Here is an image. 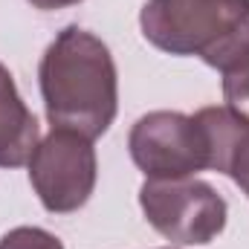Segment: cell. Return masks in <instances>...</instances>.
Here are the masks:
<instances>
[{"instance_id": "obj_8", "label": "cell", "mask_w": 249, "mask_h": 249, "mask_svg": "<svg viewBox=\"0 0 249 249\" xmlns=\"http://www.w3.org/2000/svg\"><path fill=\"white\" fill-rule=\"evenodd\" d=\"M223 99L232 110L249 119V61L223 72Z\"/></svg>"}, {"instance_id": "obj_7", "label": "cell", "mask_w": 249, "mask_h": 249, "mask_svg": "<svg viewBox=\"0 0 249 249\" xmlns=\"http://www.w3.org/2000/svg\"><path fill=\"white\" fill-rule=\"evenodd\" d=\"M0 249H64V244L41 226H18L0 238Z\"/></svg>"}, {"instance_id": "obj_6", "label": "cell", "mask_w": 249, "mask_h": 249, "mask_svg": "<svg viewBox=\"0 0 249 249\" xmlns=\"http://www.w3.org/2000/svg\"><path fill=\"white\" fill-rule=\"evenodd\" d=\"M38 119L20 99L12 72L0 64V168H20L38 148Z\"/></svg>"}, {"instance_id": "obj_2", "label": "cell", "mask_w": 249, "mask_h": 249, "mask_svg": "<svg viewBox=\"0 0 249 249\" xmlns=\"http://www.w3.org/2000/svg\"><path fill=\"white\" fill-rule=\"evenodd\" d=\"M142 38L168 55H194L229 72L249 61V0H148Z\"/></svg>"}, {"instance_id": "obj_3", "label": "cell", "mask_w": 249, "mask_h": 249, "mask_svg": "<svg viewBox=\"0 0 249 249\" xmlns=\"http://www.w3.org/2000/svg\"><path fill=\"white\" fill-rule=\"evenodd\" d=\"M139 206L145 220L177 247L212 244L226 229L229 217V206L217 188L197 177L145 180L139 188Z\"/></svg>"}, {"instance_id": "obj_1", "label": "cell", "mask_w": 249, "mask_h": 249, "mask_svg": "<svg viewBox=\"0 0 249 249\" xmlns=\"http://www.w3.org/2000/svg\"><path fill=\"white\" fill-rule=\"evenodd\" d=\"M38 84L53 127L99 139L119 113L116 61L99 35L75 23L64 26L44 50Z\"/></svg>"}, {"instance_id": "obj_9", "label": "cell", "mask_w": 249, "mask_h": 249, "mask_svg": "<svg viewBox=\"0 0 249 249\" xmlns=\"http://www.w3.org/2000/svg\"><path fill=\"white\" fill-rule=\"evenodd\" d=\"M35 9H41V12H55V9H67V6H75V3H81V0H29Z\"/></svg>"}, {"instance_id": "obj_4", "label": "cell", "mask_w": 249, "mask_h": 249, "mask_svg": "<svg viewBox=\"0 0 249 249\" xmlns=\"http://www.w3.org/2000/svg\"><path fill=\"white\" fill-rule=\"evenodd\" d=\"M26 165H29V183L41 206L53 214L78 212L90 200L99 177L93 139L67 127H53L38 142Z\"/></svg>"}, {"instance_id": "obj_5", "label": "cell", "mask_w": 249, "mask_h": 249, "mask_svg": "<svg viewBox=\"0 0 249 249\" xmlns=\"http://www.w3.org/2000/svg\"><path fill=\"white\" fill-rule=\"evenodd\" d=\"M133 165L148 180H183L209 168V148L194 116L180 110H151L127 133Z\"/></svg>"}]
</instances>
